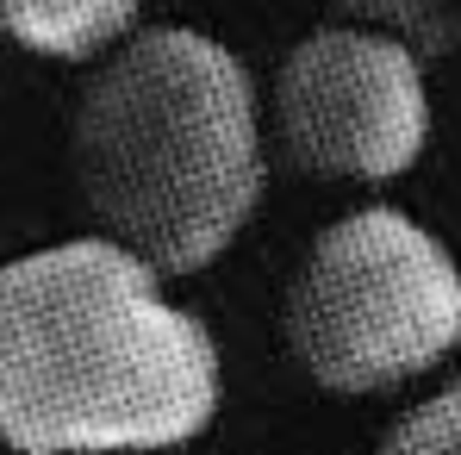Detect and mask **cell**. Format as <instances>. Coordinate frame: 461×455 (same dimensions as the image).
Returning <instances> with one entry per match:
<instances>
[{"label": "cell", "mask_w": 461, "mask_h": 455, "mask_svg": "<svg viewBox=\"0 0 461 455\" xmlns=\"http://www.w3.org/2000/svg\"><path fill=\"white\" fill-rule=\"evenodd\" d=\"M225 356L131 243L81 231L0 268V443L168 450L212 431Z\"/></svg>", "instance_id": "obj_1"}, {"label": "cell", "mask_w": 461, "mask_h": 455, "mask_svg": "<svg viewBox=\"0 0 461 455\" xmlns=\"http://www.w3.org/2000/svg\"><path fill=\"white\" fill-rule=\"evenodd\" d=\"M268 100L200 25H138L94 63L69 119V168L94 231L168 281L206 275L268 194Z\"/></svg>", "instance_id": "obj_2"}, {"label": "cell", "mask_w": 461, "mask_h": 455, "mask_svg": "<svg viewBox=\"0 0 461 455\" xmlns=\"http://www.w3.org/2000/svg\"><path fill=\"white\" fill-rule=\"evenodd\" d=\"M287 356L343 399H381L461 350V262L399 206H356L318 231L281 305Z\"/></svg>", "instance_id": "obj_3"}, {"label": "cell", "mask_w": 461, "mask_h": 455, "mask_svg": "<svg viewBox=\"0 0 461 455\" xmlns=\"http://www.w3.org/2000/svg\"><path fill=\"white\" fill-rule=\"evenodd\" d=\"M430 57L405 38L337 19L306 32L268 87L275 150L318 181L386 187L430 150Z\"/></svg>", "instance_id": "obj_4"}, {"label": "cell", "mask_w": 461, "mask_h": 455, "mask_svg": "<svg viewBox=\"0 0 461 455\" xmlns=\"http://www.w3.org/2000/svg\"><path fill=\"white\" fill-rule=\"evenodd\" d=\"M144 19V0H0V38L44 63H100Z\"/></svg>", "instance_id": "obj_5"}, {"label": "cell", "mask_w": 461, "mask_h": 455, "mask_svg": "<svg viewBox=\"0 0 461 455\" xmlns=\"http://www.w3.org/2000/svg\"><path fill=\"white\" fill-rule=\"evenodd\" d=\"M337 19L393 32V38H405L424 57H443V50L461 44V6L456 0H337Z\"/></svg>", "instance_id": "obj_6"}, {"label": "cell", "mask_w": 461, "mask_h": 455, "mask_svg": "<svg viewBox=\"0 0 461 455\" xmlns=\"http://www.w3.org/2000/svg\"><path fill=\"white\" fill-rule=\"evenodd\" d=\"M381 450H393V455H461V380L437 387L418 405H405L386 424Z\"/></svg>", "instance_id": "obj_7"}]
</instances>
